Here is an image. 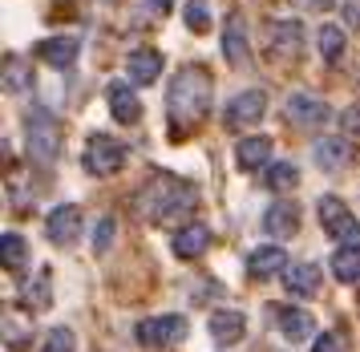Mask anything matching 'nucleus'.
I'll return each mask as SVG.
<instances>
[{
	"label": "nucleus",
	"mask_w": 360,
	"mask_h": 352,
	"mask_svg": "<svg viewBox=\"0 0 360 352\" xmlns=\"http://www.w3.org/2000/svg\"><path fill=\"white\" fill-rule=\"evenodd\" d=\"M267 158H271V138H243L235 146V162L243 170H259V166H267Z\"/></svg>",
	"instance_id": "4be33fe9"
},
{
	"label": "nucleus",
	"mask_w": 360,
	"mask_h": 352,
	"mask_svg": "<svg viewBox=\"0 0 360 352\" xmlns=\"http://www.w3.org/2000/svg\"><path fill=\"white\" fill-rule=\"evenodd\" d=\"M283 288L292 291V296H316L320 291V268L316 263H288Z\"/></svg>",
	"instance_id": "a211bd4d"
},
{
	"label": "nucleus",
	"mask_w": 360,
	"mask_h": 352,
	"mask_svg": "<svg viewBox=\"0 0 360 352\" xmlns=\"http://www.w3.org/2000/svg\"><path fill=\"white\" fill-rule=\"evenodd\" d=\"M126 73H130L134 85H154L162 73V53L158 49H134L126 57Z\"/></svg>",
	"instance_id": "f8f14e48"
},
{
	"label": "nucleus",
	"mask_w": 360,
	"mask_h": 352,
	"mask_svg": "<svg viewBox=\"0 0 360 352\" xmlns=\"http://www.w3.org/2000/svg\"><path fill=\"white\" fill-rule=\"evenodd\" d=\"M332 275H336L340 284H356L360 279V247L356 243H344L340 251L332 256Z\"/></svg>",
	"instance_id": "5701e85b"
},
{
	"label": "nucleus",
	"mask_w": 360,
	"mask_h": 352,
	"mask_svg": "<svg viewBox=\"0 0 360 352\" xmlns=\"http://www.w3.org/2000/svg\"><path fill=\"white\" fill-rule=\"evenodd\" d=\"M29 69H25V61L20 57H4V89H13V94H20V89H29Z\"/></svg>",
	"instance_id": "cd10ccee"
},
{
	"label": "nucleus",
	"mask_w": 360,
	"mask_h": 352,
	"mask_svg": "<svg viewBox=\"0 0 360 352\" xmlns=\"http://www.w3.org/2000/svg\"><path fill=\"white\" fill-rule=\"evenodd\" d=\"M25 142H29V158L49 166L61 154V126L49 110H29L25 118Z\"/></svg>",
	"instance_id": "7ed1b4c3"
},
{
	"label": "nucleus",
	"mask_w": 360,
	"mask_h": 352,
	"mask_svg": "<svg viewBox=\"0 0 360 352\" xmlns=\"http://www.w3.org/2000/svg\"><path fill=\"white\" fill-rule=\"evenodd\" d=\"M77 344H73V332L69 328H53L49 337H45V344H41V352H73Z\"/></svg>",
	"instance_id": "c756f323"
},
{
	"label": "nucleus",
	"mask_w": 360,
	"mask_h": 352,
	"mask_svg": "<svg viewBox=\"0 0 360 352\" xmlns=\"http://www.w3.org/2000/svg\"><path fill=\"white\" fill-rule=\"evenodd\" d=\"M195 203H198L195 187H186L182 178H170V175H154L150 187L138 194V210L150 223H174L182 215H191Z\"/></svg>",
	"instance_id": "f03ea898"
},
{
	"label": "nucleus",
	"mask_w": 360,
	"mask_h": 352,
	"mask_svg": "<svg viewBox=\"0 0 360 352\" xmlns=\"http://www.w3.org/2000/svg\"><path fill=\"white\" fill-rule=\"evenodd\" d=\"M110 243H114V219H101L98 235H94V251H105Z\"/></svg>",
	"instance_id": "473e14b6"
},
{
	"label": "nucleus",
	"mask_w": 360,
	"mask_h": 352,
	"mask_svg": "<svg viewBox=\"0 0 360 352\" xmlns=\"http://www.w3.org/2000/svg\"><path fill=\"white\" fill-rule=\"evenodd\" d=\"M267 49H271V57H279V61H295L304 53V25L300 20H276Z\"/></svg>",
	"instance_id": "6e6552de"
},
{
	"label": "nucleus",
	"mask_w": 360,
	"mask_h": 352,
	"mask_svg": "<svg viewBox=\"0 0 360 352\" xmlns=\"http://www.w3.org/2000/svg\"><path fill=\"white\" fill-rule=\"evenodd\" d=\"M320 57L324 61H340L344 57V29H336V25H324L320 29Z\"/></svg>",
	"instance_id": "bb28decb"
},
{
	"label": "nucleus",
	"mask_w": 360,
	"mask_h": 352,
	"mask_svg": "<svg viewBox=\"0 0 360 352\" xmlns=\"http://www.w3.org/2000/svg\"><path fill=\"white\" fill-rule=\"evenodd\" d=\"M340 130L348 142H360V106H348V110L340 113Z\"/></svg>",
	"instance_id": "7c9ffc66"
},
{
	"label": "nucleus",
	"mask_w": 360,
	"mask_h": 352,
	"mask_svg": "<svg viewBox=\"0 0 360 352\" xmlns=\"http://www.w3.org/2000/svg\"><path fill=\"white\" fill-rule=\"evenodd\" d=\"M344 348H348L344 332H324V337H316V352H344Z\"/></svg>",
	"instance_id": "2f4dec72"
},
{
	"label": "nucleus",
	"mask_w": 360,
	"mask_h": 352,
	"mask_svg": "<svg viewBox=\"0 0 360 352\" xmlns=\"http://www.w3.org/2000/svg\"><path fill=\"white\" fill-rule=\"evenodd\" d=\"M348 158H352L348 138H320V142H316V162H320V170H344Z\"/></svg>",
	"instance_id": "412c9836"
},
{
	"label": "nucleus",
	"mask_w": 360,
	"mask_h": 352,
	"mask_svg": "<svg viewBox=\"0 0 360 352\" xmlns=\"http://www.w3.org/2000/svg\"><path fill=\"white\" fill-rule=\"evenodd\" d=\"M295 182H300V170H295L292 162H271L267 166V187L271 191H292Z\"/></svg>",
	"instance_id": "a878e982"
},
{
	"label": "nucleus",
	"mask_w": 360,
	"mask_h": 352,
	"mask_svg": "<svg viewBox=\"0 0 360 352\" xmlns=\"http://www.w3.org/2000/svg\"><path fill=\"white\" fill-rule=\"evenodd\" d=\"M263 231L276 235V239H292L300 231V207L295 203H271L267 215H263Z\"/></svg>",
	"instance_id": "ddd939ff"
},
{
	"label": "nucleus",
	"mask_w": 360,
	"mask_h": 352,
	"mask_svg": "<svg viewBox=\"0 0 360 352\" xmlns=\"http://www.w3.org/2000/svg\"><path fill=\"white\" fill-rule=\"evenodd\" d=\"M288 272V256H283V247H255L251 256H247V275L251 279H271V275Z\"/></svg>",
	"instance_id": "2eb2a0df"
},
{
	"label": "nucleus",
	"mask_w": 360,
	"mask_h": 352,
	"mask_svg": "<svg viewBox=\"0 0 360 352\" xmlns=\"http://www.w3.org/2000/svg\"><path fill=\"white\" fill-rule=\"evenodd\" d=\"M207 328H211V337L219 348H231V344H239L247 332V320L243 312H214L211 320H207Z\"/></svg>",
	"instance_id": "f3484780"
},
{
	"label": "nucleus",
	"mask_w": 360,
	"mask_h": 352,
	"mask_svg": "<svg viewBox=\"0 0 360 352\" xmlns=\"http://www.w3.org/2000/svg\"><path fill=\"white\" fill-rule=\"evenodd\" d=\"M328 113H332V110H328L320 97H311V94H292V97H288V122L300 126V130L324 126Z\"/></svg>",
	"instance_id": "9d476101"
},
{
	"label": "nucleus",
	"mask_w": 360,
	"mask_h": 352,
	"mask_svg": "<svg viewBox=\"0 0 360 352\" xmlns=\"http://www.w3.org/2000/svg\"><path fill=\"white\" fill-rule=\"evenodd\" d=\"M223 57H227L231 65H239V69L251 61V49H247V29H243V20H239V16H231L227 29H223Z\"/></svg>",
	"instance_id": "6ab92c4d"
},
{
	"label": "nucleus",
	"mask_w": 360,
	"mask_h": 352,
	"mask_svg": "<svg viewBox=\"0 0 360 352\" xmlns=\"http://www.w3.org/2000/svg\"><path fill=\"white\" fill-rule=\"evenodd\" d=\"M110 113H114V122H122V126H134L142 118V101H138V94H134L126 81H114L110 85Z\"/></svg>",
	"instance_id": "dca6fc26"
},
{
	"label": "nucleus",
	"mask_w": 360,
	"mask_h": 352,
	"mask_svg": "<svg viewBox=\"0 0 360 352\" xmlns=\"http://www.w3.org/2000/svg\"><path fill=\"white\" fill-rule=\"evenodd\" d=\"M126 166V146L117 142V138H105V134H94L89 142H85V170L89 175H117Z\"/></svg>",
	"instance_id": "20e7f679"
},
{
	"label": "nucleus",
	"mask_w": 360,
	"mask_h": 352,
	"mask_svg": "<svg viewBox=\"0 0 360 352\" xmlns=\"http://www.w3.org/2000/svg\"><path fill=\"white\" fill-rule=\"evenodd\" d=\"M41 61L53 65V69H69V65L77 61V41L73 37H49V41H41Z\"/></svg>",
	"instance_id": "aec40b11"
},
{
	"label": "nucleus",
	"mask_w": 360,
	"mask_h": 352,
	"mask_svg": "<svg viewBox=\"0 0 360 352\" xmlns=\"http://www.w3.org/2000/svg\"><path fill=\"white\" fill-rule=\"evenodd\" d=\"M320 223H324V231L332 239H344V243L360 239V219L344 207V199H336V194H324L320 199Z\"/></svg>",
	"instance_id": "39448f33"
},
{
	"label": "nucleus",
	"mask_w": 360,
	"mask_h": 352,
	"mask_svg": "<svg viewBox=\"0 0 360 352\" xmlns=\"http://www.w3.org/2000/svg\"><path fill=\"white\" fill-rule=\"evenodd\" d=\"M211 73L202 65H186L174 73L170 81V94H166V113H170V126L174 134H191V130L211 113Z\"/></svg>",
	"instance_id": "f257e3e1"
},
{
	"label": "nucleus",
	"mask_w": 360,
	"mask_h": 352,
	"mask_svg": "<svg viewBox=\"0 0 360 352\" xmlns=\"http://www.w3.org/2000/svg\"><path fill=\"white\" fill-rule=\"evenodd\" d=\"M271 316H276L279 332L292 340V344H300V340H308L311 332H316V320H311V312H304V308H283V304H271L267 308Z\"/></svg>",
	"instance_id": "9b49d317"
},
{
	"label": "nucleus",
	"mask_w": 360,
	"mask_h": 352,
	"mask_svg": "<svg viewBox=\"0 0 360 352\" xmlns=\"http://www.w3.org/2000/svg\"><path fill=\"white\" fill-rule=\"evenodd\" d=\"M134 337L146 348H166V344L186 340V320L182 316H150V320H142L134 328Z\"/></svg>",
	"instance_id": "423d86ee"
},
{
	"label": "nucleus",
	"mask_w": 360,
	"mask_h": 352,
	"mask_svg": "<svg viewBox=\"0 0 360 352\" xmlns=\"http://www.w3.org/2000/svg\"><path fill=\"white\" fill-rule=\"evenodd\" d=\"M182 20H186V29L191 32H207L211 29V4H207V0H186Z\"/></svg>",
	"instance_id": "393cba45"
},
{
	"label": "nucleus",
	"mask_w": 360,
	"mask_h": 352,
	"mask_svg": "<svg viewBox=\"0 0 360 352\" xmlns=\"http://www.w3.org/2000/svg\"><path fill=\"white\" fill-rule=\"evenodd\" d=\"M49 300H53V291H49V272H41L29 284V291H25V304L29 308H49Z\"/></svg>",
	"instance_id": "c85d7f7f"
},
{
	"label": "nucleus",
	"mask_w": 360,
	"mask_h": 352,
	"mask_svg": "<svg viewBox=\"0 0 360 352\" xmlns=\"http://www.w3.org/2000/svg\"><path fill=\"white\" fill-rule=\"evenodd\" d=\"M45 235H49V243H57V247L73 243L77 235H82V210L73 207V203H65V207H53L49 219H45Z\"/></svg>",
	"instance_id": "1a4fd4ad"
},
{
	"label": "nucleus",
	"mask_w": 360,
	"mask_h": 352,
	"mask_svg": "<svg viewBox=\"0 0 360 352\" xmlns=\"http://www.w3.org/2000/svg\"><path fill=\"white\" fill-rule=\"evenodd\" d=\"M207 243H211L207 223H186V227H179V231H174L170 247H174V256H179V259H198L202 251H207Z\"/></svg>",
	"instance_id": "4468645a"
},
{
	"label": "nucleus",
	"mask_w": 360,
	"mask_h": 352,
	"mask_svg": "<svg viewBox=\"0 0 360 352\" xmlns=\"http://www.w3.org/2000/svg\"><path fill=\"white\" fill-rule=\"evenodd\" d=\"M25 259H29L25 239H20L17 231H4V235H0V263H4V272H20Z\"/></svg>",
	"instance_id": "b1692460"
},
{
	"label": "nucleus",
	"mask_w": 360,
	"mask_h": 352,
	"mask_svg": "<svg viewBox=\"0 0 360 352\" xmlns=\"http://www.w3.org/2000/svg\"><path fill=\"white\" fill-rule=\"evenodd\" d=\"M344 13H348V20H352V25H356V29H360V4H356V0H352V4L344 8Z\"/></svg>",
	"instance_id": "f704fd0d"
},
{
	"label": "nucleus",
	"mask_w": 360,
	"mask_h": 352,
	"mask_svg": "<svg viewBox=\"0 0 360 352\" xmlns=\"http://www.w3.org/2000/svg\"><path fill=\"white\" fill-rule=\"evenodd\" d=\"M263 113H267V94L263 89H243V94L231 97L223 122H227V130H243V126H255Z\"/></svg>",
	"instance_id": "0eeeda50"
},
{
	"label": "nucleus",
	"mask_w": 360,
	"mask_h": 352,
	"mask_svg": "<svg viewBox=\"0 0 360 352\" xmlns=\"http://www.w3.org/2000/svg\"><path fill=\"white\" fill-rule=\"evenodd\" d=\"M300 8H311V13H324V8H332V0H295Z\"/></svg>",
	"instance_id": "72a5a7b5"
}]
</instances>
